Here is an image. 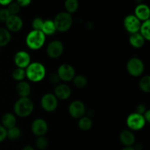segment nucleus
I'll return each mask as SVG.
<instances>
[{
    "mask_svg": "<svg viewBox=\"0 0 150 150\" xmlns=\"http://www.w3.org/2000/svg\"><path fill=\"white\" fill-rule=\"evenodd\" d=\"M26 76L33 82L42 80L45 76V67L43 64L38 62H32L26 68Z\"/></svg>",
    "mask_w": 150,
    "mask_h": 150,
    "instance_id": "nucleus-1",
    "label": "nucleus"
},
{
    "mask_svg": "<svg viewBox=\"0 0 150 150\" xmlns=\"http://www.w3.org/2000/svg\"><path fill=\"white\" fill-rule=\"evenodd\" d=\"M34 109V104L29 98H20L14 104L13 110L16 115L26 117L30 115Z\"/></svg>",
    "mask_w": 150,
    "mask_h": 150,
    "instance_id": "nucleus-2",
    "label": "nucleus"
},
{
    "mask_svg": "<svg viewBox=\"0 0 150 150\" xmlns=\"http://www.w3.org/2000/svg\"><path fill=\"white\" fill-rule=\"evenodd\" d=\"M45 41V35L40 30H32L26 38V45L29 48L38 50L43 45Z\"/></svg>",
    "mask_w": 150,
    "mask_h": 150,
    "instance_id": "nucleus-3",
    "label": "nucleus"
},
{
    "mask_svg": "<svg viewBox=\"0 0 150 150\" xmlns=\"http://www.w3.org/2000/svg\"><path fill=\"white\" fill-rule=\"evenodd\" d=\"M54 23L57 31L61 32H67L73 24V18L70 13L61 12L55 16Z\"/></svg>",
    "mask_w": 150,
    "mask_h": 150,
    "instance_id": "nucleus-4",
    "label": "nucleus"
},
{
    "mask_svg": "<svg viewBox=\"0 0 150 150\" xmlns=\"http://www.w3.org/2000/svg\"><path fill=\"white\" fill-rule=\"evenodd\" d=\"M127 70L131 76H139L144 73V64L142 60L138 57L130 59L127 63Z\"/></svg>",
    "mask_w": 150,
    "mask_h": 150,
    "instance_id": "nucleus-5",
    "label": "nucleus"
},
{
    "mask_svg": "<svg viewBox=\"0 0 150 150\" xmlns=\"http://www.w3.org/2000/svg\"><path fill=\"white\" fill-rule=\"evenodd\" d=\"M129 128L133 130H139L143 128L146 124L144 116L138 113H132L127 117L126 120Z\"/></svg>",
    "mask_w": 150,
    "mask_h": 150,
    "instance_id": "nucleus-6",
    "label": "nucleus"
},
{
    "mask_svg": "<svg viewBox=\"0 0 150 150\" xmlns=\"http://www.w3.org/2000/svg\"><path fill=\"white\" fill-rule=\"evenodd\" d=\"M57 73L58 74L60 80L64 81L73 80L76 75L74 67L70 64H61L58 67Z\"/></svg>",
    "mask_w": 150,
    "mask_h": 150,
    "instance_id": "nucleus-7",
    "label": "nucleus"
},
{
    "mask_svg": "<svg viewBox=\"0 0 150 150\" xmlns=\"http://www.w3.org/2000/svg\"><path fill=\"white\" fill-rule=\"evenodd\" d=\"M41 106L46 111H54L58 105V100L54 94L46 93L41 98Z\"/></svg>",
    "mask_w": 150,
    "mask_h": 150,
    "instance_id": "nucleus-8",
    "label": "nucleus"
},
{
    "mask_svg": "<svg viewBox=\"0 0 150 150\" xmlns=\"http://www.w3.org/2000/svg\"><path fill=\"white\" fill-rule=\"evenodd\" d=\"M70 116L75 119H80L86 113V107L83 102L80 100H74L70 104L68 108Z\"/></svg>",
    "mask_w": 150,
    "mask_h": 150,
    "instance_id": "nucleus-9",
    "label": "nucleus"
},
{
    "mask_svg": "<svg viewBox=\"0 0 150 150\" xmlns=\"http://www.w3.org/2000/svg\"><path fill=\"white\" fill-rule=\"evenodd\" d=\"M125 29L130 33L133 34L139 32L141 26L140 20L135 15H128L124 19Z\"/></svg>",
    "mask_w": 150,
    "mask_h": 150,
    "instance_id": "nucleus-10",
    "label": "nucleus"
},
{
    "mask_svg": "<svg viewBox=\"0 0 150 150\" xmlns=\"http://www.w3.org/2000/svg\"><path fill=\"white\" fill-rule=\"evenodd\" d=\"M64 51V45L58 40H53L48 44L47 47V54L51 58H57L62 54Z\"/></svg>",
    "mask_w": 150,
    "mask_h": 150,
    "instance_id": "nucleus-11",
    "label": "nucleus"
},
{
    "mask_svg": "<svg viewBox=\"0 0 150 150\" xmlns=\"http://www.w3.org/2000/svg\"><path fill=\"white\" fill-rule=\"evenodd\" d=\"M32 133L37 136H42L46 133L48 130V124L46 121L42 119H36L34 120L31 125Z\"/></svg>",
    "mask_w": 150,
    "mask_h": 150,
    "instance_id": "nucleus-12",
    "label": "nucleus"
},
{
    "mask_svg": "<svg viewBox=\"0 0 150 150\" xmlns=\"http://www.w3.org/2000/svg\"><path fill=\"white\" fill-rule=\"evenodd\" d=\"M5 23L7 29L11 32H18L23 26V20L18 15H10Z\"/></svg>",
    "mask_w": 150,
    "mask_h": 150,
    "instance_id": "nucleus-13",
    "label": "nucleus"
},
{
    "mask_svg": "<svg viewBox=\"0 0 150 150\" xmlns=\"http://www.w3.org/2000/svg\"><path fill=\"white\" fill-rule=\"evenodd\" d=\"M14 62L16 66L20 68H26L31 62L29 54L25 51H18L14 57Z\"/></svg>",
    "mask_w": 150,
    "mask_h": 150,
    "instance_id": "nucleus-14",
    "label": "nucleus"
},
{
    "mask_svg": "<svg viewBox=\"0 0 150 150\" xmlns=\"http://www.w3.org/2000/svg\"><path fill=\"white\" fill-rule=\"evenodd\" d=\"M54 95L57 99L66 100L70 98L71 95V89L70 86L65 83H59L54 89Z\"/></svg>",
    "mask_w": 150,
    "mask_h": 150,
    "instance_id": "nucleus-15",
    "label": "nucleus"
},
{
    "mask_svg": "<svg viewBox=\"0 0 150 150\" xmlns=\"http://www.w3.org/2000/svg\"><path fill=\"white\" fill-rule=\"evenodd\" d=\"M150 10L149 7L145 4H140L136 6L135 9V16L139 20L145 21L149 20Z\"/></svg>",
    "mask_w": 150,
    "mask_h": 150,
    "instance_id": "nucleus-16",
    "label": "nucleus"
},
{
    "mask_svg": "<svg viewBox=\"0 0 150 150\" xmlns=\"http://www.w3.org/2000/svg\"><path fill=\"white\" fill-rule=\"evenodd\" d=\"M120 141L125 146H131L136 141V137L132 131L129 130H124L120 133Z\"/></svg>",
    "mask_w": 150,
    "mask_h": 150,
    "instance_id": "nucleus-17",
    "label": "nucleus"
},
{
    "mask_svg": "<svg viewBox=\"0 0 150 150\" xmlns=\"http://www.w3.org/2000/svg\"><path fill=\"white\" fill-rule=\"evenodd\" d=\"M16 92L21 98H28L31 93L30 84L23 81L18 82L16 85Z\"/></svg>",
    "mask_w": 150,
    "mask_h": 150,
    "instance_id": "nucleus-18",
    "label": "nucleus"
},
{
    "mask_svg": "<svg viewBox=\"0 0 150 150\" xmlns=\"http://www.w3.org/2000/svg\"><path fill=\"white\" fill-rule=\"evenodd\" d=\"M2 126L6 129H10L15 127L16 124V117L12 113H6L1 118Z\"/></svg>",
    "mask_w": 150,
    "mask_h": 150,
    "instance_id": "nucleus-19",
    "label": "nucleus"
},
{
    "mask_svg": "<svg viewBox=\"0 0 150 150\" xmlns=\"http://www.w3.org/2000/svg\"><path fill=\"white\" fill-rule=\"evenodd\" d=\"M144 40L145 39L141 35L139 32L131 34L129 38V42L130 45L136 48H139L143 46L144 44Z\"/></svg>",
    "mask_w": 150,
    "mask_h": 150,
    "instance_id": "nucleus-20",
    "label": "nucleus"
},
{
    "mask_svg": "<svg viewBox=\"0 0 150 150\" xmlns=\"http://www.w3.org/2000/svg\"><path fill=\"white\" fill-rule=\"evenodd\" d=\"M41 31L43 32V34L45 35H51L54 33H55L57 29H56L54 21L49 20V19L45 20V21L43 22V25H42Z\"/></svg>",
    "mask_w": 150,
    "mask_h": 150,
    "instance_id": "nucleus-21",
    "label": "nucleus"
},
{
    "mask_svg": "<svg viewBox=\"0 0 150 150\" xmlns=\"http://www.w3.org/2000/svg\"><path fill=\"white\" fill-rule=\"evenodd\" d=\"M11 40V34L6 28L0 27V47L5 46Z\"/></svg>",
    "mask_w": 150,
    "mask_h": 150,
    "instance_id": "nucleus-22",
    "label": "nucleus"
},
{
    "mask_svg": "<svg viewBox=\"0 0 150 150\" xmlns=\"http://www.w3.org/2000/svg\"><path fill=\"white\" fill-rule=\"evenodd\" d=\"M78 126L82 130H89L92 126V120L89 117H82L79 119Z\"/></svg>",
    "mask_w": 150,
    "mask_h": 150,
    "instance_id": "nucleus-23",
    "label": "nucleus"
},
{
    "mask_svg": "<svg viewBox=\"0 0 150 150\" xmlns=\"http://www.w3.org/2000/svg\"><path fill=\"white\" fill-rule=\"evenodd\" d=\"M149 26H150V21L147 20L144 21L143 23H141L140 26V32L142 37L144 38L146 40H150V34H149Z\"/></svg>",
    "mask_w": 150,
    "mask_h": 150,
    "instance_id": "nucleus-24",
    "label": "nucleus"
},
{
    "mask_svg": "<svg viewBox=\"0 0 150 150\" xmlns=\"http://www.w3.org/2000/svg\"><path fill=\"white\" fill-rule=\"evenodd\" d=\"M64 7L67 10V13L71 14L77 10L79 7V1L77 0H67L64 2Z\"/></svg>",
    "mask_w": 150,
    "mask_h": 150,
    "instance_id": "nucleus-25",
    "label": "nucleus"
},
{
    "mask_svg": "<svg viewBox=\"0 0 150 150\" xmlns=\"http://www.w3.org/2000/svg\"><path fill=\"white\" fill-rule=\"evenodd\" d=\"M139 87L142 91L145 92H150V76L146 75L140 79Z\"/></svg>",
    "mask_w": 150,
    "mask_h": 150,
    "instance_id": "nucleus-26",
    "label": "nucleus"
},
{
    "mask_svg": "<svg viewBox=\"0 0 150 150\" xmlns=\"http://www.w3.org/2000/svg\"><path fill=\"white\" fill-rule=\"evenodd\" d=\"M73 83L75 86L78 88H83L87 83V79L83 75H78L75 76V77L73 79Z\"/></svg>",
    "mask_w": 150,
    "mask_h": 150,
    "instance_id": "nucleus-27",
    "label": "nucleus"
},
{
    "mask_svg": "<svg viewBox=\"0 0 150 150\" xmlns=\"http://www.w3.org/2000/svg\"><path fill=\"white\" fill-rule=\"evenodd\" d=\"M21 136V130L19 127H12V128L7 129V137L10 140H15L17 139L18 138L20 137Z\"/></svg>",
    "mask_w": 150,
    "mask_h": 150,
    "instance_id": "nucleus-28",
    "label": "nucleus"
},
{
    "mask_svg": "<svg viewBox=\"0 0 150 150\" xmlns=\"http://www.w3.org/2000/svg\"><path fill=\"white\" fill-rule=\"evenodd\" d=\"M12 76L15 80L21 81L26 77V70H25V69L17 67V68L13 70V73H12Z\"/></svg>",
    "mask_w": 150,
    "mask_h": 150,
    "instance_id": "nucleus-29",
    "label": "nucleus"
},
{
    "mask_svg": "<svg viewBox=\"0 0 150 150\" xmlns=\"http://www.w3.org/2000/svg\"><path fill=\"white\" fill-rule=\"evenodd\" d=\"M36 146L40 150H43L46 149L48 146V140L44 136H38L36 140Z\"/></svg>",
    "mask_w": 150,
    "mask_h": 150,
    "instance_id": "nucleus-30",
    "label": "nucleus"
},
{
    "mask_svg": "<svg viewBox=\"0 0 150 150\" xmlns=\"http://www.w3.org/2000/svg\"><path fill=\"white\" fill-rule=\"evenodd\" d=\"M20 6L18 5L16 1H11L10 4L7 5V10L10 15H17L20 10Z\"/></svg>",
    "mask_w": 150,
    "mask_h": 150,
    "instance_id": "nucleus-31",
    "label": "nucleus"
},
{
    "mask_svg": "<svg viewBox=\"0 0 150 150\" xmlns=\"http://www.w3.org/2000/svg\"><path fill=\"white\" fill-rule=\"evenodd\" d=\"M44 21L42 20L41 18L37 17L35 18H34V20L32 21V27L34 28V30H40L42 29V25H43Z\"/></svg>",
    "mask_w": 150,
    "mask_h": 150,
    "instance_id": "nucleus-32",
    "label": "nucleus"
},
{
    "mask_svg": "<svg viewBox=\"0 0 150 150\" xmlns=\"http://www.w3.org/2000/svg\"><path fill=\"white\" fill-rule=\"evenodd\" d=\"M10 16V14L7 8L0 9V21H6Z\"/></svg>",
    "mask_w": 150,
    "mask_h": 150,
    "instance_id": "nucleus-33",
    "label": "nucleus"
},
{
    "mask_svg": "<svg viewBox=\"0 0 150 150\" xmlns=\"http://www.w3.org/2000/svg\"><path fill=\"white\" fill-rule=\"evenodd\" d=\"M50 81L52 83H59V82L60 79L59 77L58 74L57 73H52L51 75H50Z\"/></svg>",
    "mask_w": 150,
    "mask_h": 150,
    "instance_id": "nucleus-34",
    "label": "nucleus"
},
{
    "mask_svg": "<svg viewBox=\"0 0 150 150\" xmlns=\"http://www.w3.org/2000/svg\"><path fill=\"white\" fill-rule=\"evenodd\" d=\"M7 138V129L0 125V142H3Z\"/></svg>",
    "mask_w": 150,
    "mask_h": 150,
    "instance_id": "nucleus-35",
    "label": "nucleus"
},
{
    "mask_svg": "<svg viewBox=\"0 0 150 150\" xmlns=\"http://www.w3.org/2000/svg\"><path fill=\"white\" fill-rule=\"evenodd\" d=\"M146 106H145L144 104H139V105H138L137 107H136V113H138V114H139L143 115V114L146 112Z\"/></svg>",
    "mask_w": 150,
    "mask_h": 150,
    "instance_id": "nucleus-36",
    "label": "nucleus"
},
{
    "mask_svg": "<svg viewBox=\"0 0 150 150\" xmlns=\"http://www.w3.org/2000/svg\"><path fill=\"white\" fill-rule=\"evenodd\" d=\"M16 2L18 4L20 7H26L31 3L30 0H18Z\"/></svg>",
    "mask_w": 150,
    "mask_h": 150,
    "instance_id": "nucleus-37",
    "label": "nucleus"
},
{
    "mask_svg": "<svg viewBox=\"0 0 150 150\" xmlns=\"http://www.w3.org/2000/svg\"><path fill=\"white\" fill-rule=\"evenodd\" d=\"M144 118L146 122H149L150 121V111L149 110H146V112L143 114Z\"/></svg>",
    "mask_w": 150,
    "mask_h": 150,
    "instance_id": "nucleus-38",
    "label": "nucleus"
},
{
    "mask_svg": "<svg viewBox=\"0 0 150 150\" xmlns=\"http://www.w3.org/2000/svg\"><path fill=\"white\" fill-rule=\"evenodd\" d=\"M10 2H11V1H10V0H6V1L0 0V4H1V5H4V6H6V5L7 6Z\"/></svg>",
    "mask_w": 150,
    "mask_h": 150,
    "instance_id": "nucleus-39",
    "label": "nucleus"
},
{
    "mask_svg": "<svg viewBox=\"0 0 150 150\" xmlns=\"http://www.w3.org/2000/svg\"><path fill=\"white\" fill-rule=\"evenodd\" d=\"M22 150H35V149L31 146H25Z\"/></svg>",
    "mask_w": 150,
    "mask_h": 150,
    "instance_id": "nucleus-40",
    "label": "nucleus"
},
{
    "mask_svg": "<svg viewBox=\"0 0 150 150\" xmlns=\"http://www.w3.org/2000/svg\"><path fill=\"white\" fill-rule=\"evenodd\" d=\"M122 150H136V149L133 148V146H125V147L123 148Z\"/></svg>",
    "mask_w": 150,
    "mask_h": 150,
    "instance_id": "nucleus-41",
    "label": "nucleus"
}]
</instances>
